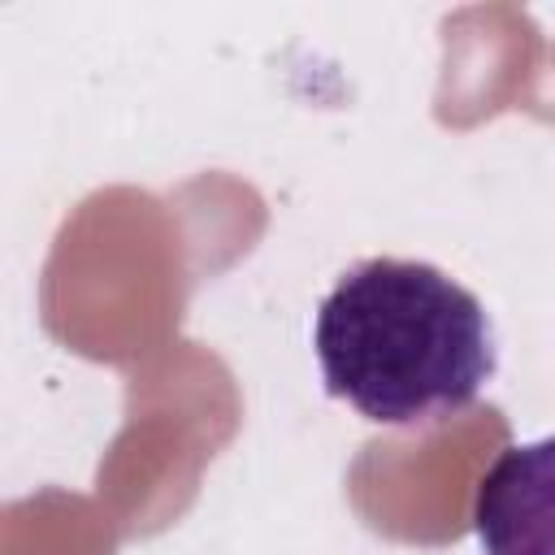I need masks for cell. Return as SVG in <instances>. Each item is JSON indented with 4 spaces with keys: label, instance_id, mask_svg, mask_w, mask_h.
<instances>
[{
    "label": "cell",
    "instance_id": "1",
    "mask_svg": "<svg viewBox=\"0 0 555 555\" xmlns=\"http://www.w3.org/2000/svg\"><path fill=\"white\" fill-rule=\"evenodd\" d=\"M325 390L373 425H425L464 412L499 369L481 299L425 260L351 264L312 325Z\"/></svg>",
    "mask_w": 555,
    "mask_h": 555
},
{
    "label": "cell",
    "instance_id": "2",
    "mask_svg": "<svg viewBox=\"0 0 555 555\" xmlns=\"http://www.w3.org/2000/svg\"><path fill=\"white\" fill-rule=\"evenodd\" d=\"M481 555H555V434L507 447L473 499Z\"/></svg>",
    "mask_w": 555,
    "mask_h": 555
}]
</instances>
